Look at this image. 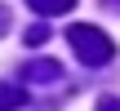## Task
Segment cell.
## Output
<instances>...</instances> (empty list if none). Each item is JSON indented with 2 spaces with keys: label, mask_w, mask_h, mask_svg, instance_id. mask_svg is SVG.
Returning a JSON list of instances; mask_svg holds the SVG:
<instances>
[{
  "label": "cell",
  "mask_w": 120,
  "mask_h": 111,
  "mask_svg": "<svg viewBox=\"0 0 120 111\" xmlns=\"http://www.w3.org/2000/svg\"><path fill=\"white\" fill-rule=\"evenodd\" d=\"M22 102H27L22 85H9V80H0V111H18Z\"/></svg>",
  "instance_id": "3957f363"
},
{
  "label": "cell",
  "mask_w": 120,
  "mask_h": 111,
  "mask_svg": "<svg viewBox=\"0 0 120 111\" xmlns=\"http://www.w3.org/2000/svg\"><path fill=\"white\" fill-rule=\"evenodd\" d=\"M22 40H27V44H45V40H49V27H40V22H36V27H27V36H22Z\"/></svg>",
  "instance_id": "5b68a950"
},
{
  "label": "cell",
  "mask_w": 120,
  "mask_h": 111,
  "mask_svg": "<svg viewBox=\"0 0 120 111\" xmlns=\"http://www.w3.org/2000/svg\"><path fill=\"white\" fill-rule=\"evenodd\" d=\"M27 9H36V13H45V18H53V13H71V9H76V0H27Z\"/></svg>",
  "instance_id": "277c9868"
},
{
  "label": "cell",
  "mask_w": 120,
  "mask_h": 111,
  "mask_svg": "<svg viewBox=\"0 0 120 111\" xmlns=\"http://www.w3.org/2000/svg\"><path fill=\"white\" fill-rule=\"evenodd\" d=\"M67 44H71V53H76L85 67H107V62L116 58L111 36H107V31H98V27H89V22L67 27Z\"/></svg>",
  "instance_id": "6da1fadb"
},
{
  "label": "cell",
  "mask_w": 120,
  "mask_h": 111,
  "mask_svg": "<svg viewBox=\"0 0 120 111\" xmlns=\"http://www.w3.org/2000/svg\"><path fill=\"white\" fill-rule=\"evenodd\" d=\"M18 80H22V85H58V80H62V67H58L53 58H31V62L18 71Z\"/></svg>",
  "instance_id": "7a4b0ae2"
},
{
  "label": "cell",
  "mask_w": 120,
  "mask_h": 111,
  "mask_svg": "<svg viewBox=\"0 0 120 111\" xmlns=\"http://www.w3.org/2000/svg\"><path fill=\"white\" fill-rule=\"evenodd\" d=\"M98 4H102L107 13H120V0H98Z\"/></svg>",
  "instance_id": "ba28073f"
},
{
  "label": "cell",
  "mask_w": 120,
  "mask_h": 111,
  "mask_svg": "<svg viewBox=\"0 0 120 111\" xmlns=\"http://www.w3.org/2000/svg\"><path fill=\"white\" fill-rule=\"evenodd\" d=\"M98 111H120V98H116V93H107V98H98Z\"/></svg>",
  "instance_id": "8992f818"
},
{
  "label": "cell",
  "mask_w": 120,
  "mask_h": 111,
  "mask_svg": "<svg viewBox=\"0 0 120 111\" xmlns=\"http://www.w3.org/2000/svg\"><path fill=\"white\" fill-rule=\"evenodd\" d=\"M9 22H13V18H9V9H4V4H0V36H4V31H9Z\"/></svg>",
  "instance_id": "52a82bcc"
}]
</instances>
